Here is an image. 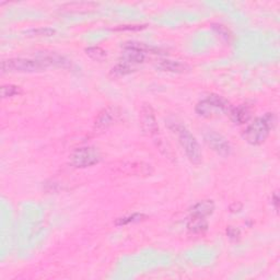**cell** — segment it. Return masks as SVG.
<instances>
[{"label": "cell", "mask_w": 280, "mask_h": 280, "mask_svg": "<svg viewBox=\"0 0 280 280\" xmlns=\"http://www.w3.org/2000/svg\"><path fill=\"white\" fill-rule=\"evenodd\" d=\"M276 118L272 113H268L263 117H258L248 125L244 133H243V138H244L248 143L257 146V144L263 143L267 139L269 132L272 131Z\"/></svg>", "instance_id": "6da1fadb"}, {"label": "cell", "mask_w": 280, "mask_h": 280, "mask_svg": "<svg viewBox=\"0 0 280 280\" xmlns=\"http://www.w3.org/2000/svg\"><path fill=\"white\" fill-rule=\"evenodd\" d=\"M229 103L226 98L217 94H210L196 105L195 111L201 117L214 118L229 112Z\"/></svg>", "instance_id": "7a4b0ae2"}, {"label": "cell", "mask_w": 280, "mask_h": 280, "mask_svg": "<svg viewBox=\"0 0 280 280\" xmlns=\"http://www.w3.org/2000/svg\"><path fill=\"white\" fill-rule=\"evenodd\" d=\"M174 128H172L174 132L178 133L179 141L182 146L183 150L185 151L189 161L194 164H199L201 162V150L198 142H197L196 138L191 135V133L187 128H185L182 125L173 123Z\"/></svg>", "instance_id": "3957f363"}, {"label": "cell", "mask_w": 280, "mask_h": 280, "mask_svg": "<svg viewBox=\"0 0 280 280\" xmlns=\"http://www.w3.org/2000/svg\"><path fill=\"white\" fill-rule=\"evenodd\" d=\"M46 65L42 59L13 58L1 63L2 72H36L45 69Z\"/></svg>", "instance_id": "277c9868"}, {"label": "cell", "mask_w": 280, "mask_h": 280, "mask_svg": "<svg viewBox=\"0 0 280 280\" xmlns=\"http://www.w3.org/2000/svg\"><path fill=\"white\" fill-rule=\"evenodd\" d=\"M101 160V153L94 147H81L70 154V162L76 168H88L97 164Z\"/></svg>", "instance_id": "5b68a950"}, {"label": "cell", "mask_w": 280, "mask_h": 280, "mask_svg": "<svg viewBox=\"0 0 280 280\" xmlns=\"http://www.w3.org/2000/svg\"><path fill=\"white\" fill-rule=\"evenodd\" d=\"M205 140L208 146L221 157H228L231 152V146L228 140L216 132H208L205 135Z\"/></svg>", "instance_id": "8992f818"}, {"label": "cell", "mask_w": 280, "mask_h": 280, "mask_svg": "<svg viewBox=\"0 0 280 280\" xmlns=\"http://www.w3.org/2000/svg\"><path fill=\"white\" fill-rule=\"evenodd\" d=\"M140 124H141L142 131L149 136H153V135L158 134L159 126L151 105H142L141 110H140Z\"/></svg>", "instance_id": "52a82bcc"}, {"label": "cell", "mask_w": 280, "mask_h": 280, "mask_svg": "<svg viewBox=\"0 0 280 280\" xmlns=\"http://www.w3.org/2000/svg\"><path fill=\"white\" fill-rule=\"evenodd\" d=\"M119 112L116 107H106L98 114L95 121V127L97 129H105L112 126L117 121Z\"/></svg>", "instance_id": "ba28073f"}, {"label": "cell", "mask_w": 280, "mask_h": 280, "mask_svg": "<svg viewBox=\"0 0 280 280\" xmlns=\"http://www.w3.org/2000/svg\"><path fill=\"white\" fill-rule=\"evenodd\" d=\"M230 115L232 121L236 124H245L251 119L252 116V111L250 107L246 105H240L237 107L232 108L230 111Z\"/></svg>", "instance_id": "9c48e42d"}, {"label": "cell", "mask_w": 280, "mask_h": 280, "mask_svg": "<svg viewBox=\"0 0 280 280\" xmlns=\"http://www.w3.org/2000/svg\"><path fill=\"white\" fill-rule=\"evenodd\" d=\"M158 67L163 71L175 72V74H184L189 69L187 65L178 60H162Z\"/></svg>", "instance_id": "30bf717a"}, {"label": "cell", "mask_w": 280, "mask_h": 280, "mask_svg": "<svg viewBox=\"0 0 280 280\" xmlns=\"http://www.w3.org/2000/svg\"><path fill=\"white\" fill-rule=\"evenodd\" d=\"M187 228L193 233H203L208 228V222H207L205 217L191 215L187 222Z\"/></svg>", "instance_id": "8fae6325"}, {"label": "cell", "mask_w": 280, "mask_h": 280, "mask_svg": "<svg viewBox=\"0 0 280 280\" xmlns=\"http://www.w3.org/2000/svg\"><path fill=\"white\" fill-rule=\"evenodd\" d=\"M214 209H215V205L212 203V200H201L199 203L194 205L190 211L191 215L206 218L214 212Z\"/></svg>", "instance_id": "7c38bea8"}, {"label": "cell", "mask_w": 280, "mask_h": 280, "mask_svg": "<svg viewBox=\"0 0 280 280\" xmlns=\"http://www.w3.org/2000/svg\"><path fill=\"white\" fill-rule=\"evenodd\" d=\"M146 216L142 215V214H134L131 216H126V217H123V218H119V219L116 220L115 225L116 226H125L128 224H133V222H138V221H141L143 219H146Z\"/></svg>", "instance_id": "4fadbf2b"}, {"label": "cell", "mask_w": 280, "mask_h": 280, "mask_svg": "<svg viewBox=\"0 0 280 280\" xmlns=\"http://www.w3.org/2000/svg\"><path fill=\"white\" fill-rule=\"evenodd\" d=\"M21 92H22L21 88L13 85H6L1 87V96L3 98L19 95L21 94Z\"/></svg>", "instance_id": "5bb4252c"}, {"label": "cell", "mask_w": 280, "mask_h": 280, "mask_svg": "<svg viewBox=\"0 0 280 280\" xmlns=\"http://www.w3.org/2000/svg\"><path fill=\"white\" fill-rule=\"evenodd\" d=\"M132 71H134V66H131V65L121 61V63L117 64L112 69V74L114 76H125V75L131 74Z\"/></svg>", "instance_id": "9a60e30c"}, {"label": "cell", "mask_w": 280, "mask_h": 280, "mask_svg": "<svg viewBox=\"0 0 280 280\" xmlns=\"http://www.w3.org/2000/svg\"><path fill=\"white\" fill-rule=\"evenodd\" d=\"M86 53L87 55H89L91 58L95 60H102L106 57V51L104 49H102L101 47H96V46H94V47L87 48Z\"/></svg>", "instance_id": "2e32d148"}, {"label": "cell", "mask_w": 280, "mask_h": 280, "mask_svg": "<svg viewBox=\"0 0 280 280\" xmlns=\"http://www.w3.org/2000/svg\"><path fill=\"white\" fill-rule=\"evenodd\" d=\"M28 34H31L30 36H51L55 34V30L49 29V28H42V29H36V30H31L28 32Z\"/></svg>", "instance_id": "e0dca14e"}, {"label": "cell", "mask_w": 280, "mask_h": 280, "mask_svg": "<svg viewBox=\"0 0 280 280\" xmlns=\"http://www.w3.org/2000/svg\"><path fill=\"white\" fill-rule=\"evenodd\" d=\"M227 234L231 238V240H236V238H238V236H240V231L235 229V228L229 227L227 230Z\"/></svg>", "instance_id": "ac0fdd59"}, {"label": "cell", "mask_w": 280, "mask_h": 280, "mask_svg": "<svg viewBox=\"0 0 280 280\" xmlns=\"http://www.w3.org/2000/svg\"><path fill=\"white\" fill-rule=\"evenodd\" d=\"M214 29L217 31L218 33L221 34L222 36H225L226 39L229 38V30H227L224 25H214Z\"/></svg>", "instance_id": "d6986e66"}, {"label": "cell", "mask_w": 280, "mask_h": 280, "mask_svg": "<svg viewBox=\"0 0 280 280\" xmlns=\"http://www.w3.org/2000/svg\"><path fill=\"white\" fill-rule=\"evenodd\" d=\"M273 204L275 205V208L278 209V203H279V198H278V195L277 194H275L274 195V198H273Z\"/></svg>", "instance_id": "ffe728a7"}]
</instances>
